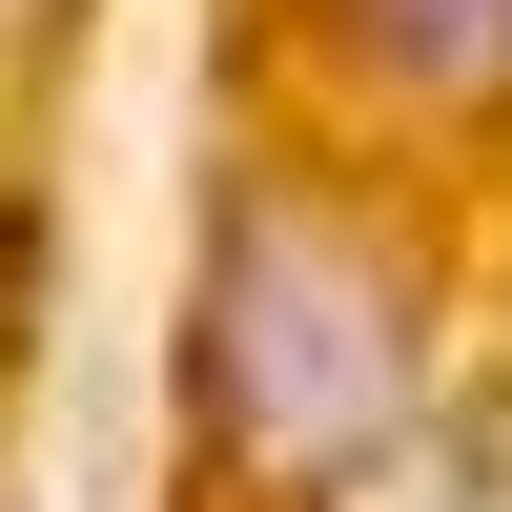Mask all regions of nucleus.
I'll list each match as a JSON object with an SVG mask.
<instances>
[{
    "mask_svg": "<svg viewBox=\"0 0 512 512\" xmlns=\"http://www.w3.org/2000/svg\"><path fill=\"white\" fill-rule=\"evenodd\" d=\"M410 451V287L349 205L308 185H226L205 226V472L246 492H349Z\"/></svg>",
    "mask_w": 512,
    "mask_h": 512,
    "instance_id": "1",
    "label": "nucleus"
},
{
    "mask_svg": "<svg viewBox=\"0 0 512 512\" xmlns=\"http://www.w3.org/2000/svg\"><path fill=\"white\" fill-rule=\"evenodd\" d=\"M369 103H431V123H492L512 103V0H328Z\"/></svg>",
    "mask_w": 512,
    "mask_h": 512,
    "instance_id": "2",
    "label": "nucleus"
}]
</instances>
